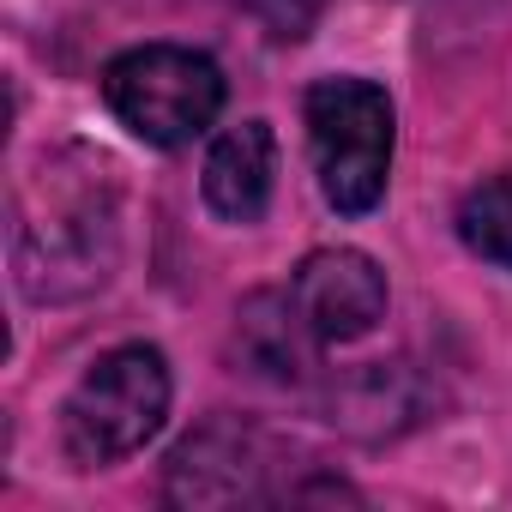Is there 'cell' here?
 Returning a JSON list of instances; mask_svg holds the SVG:
<instances>
[{
	"instance_id": "obj_1",
	"label": "cell",
	"mask_w": 512,
	"mask_h": 512,
	"mask_svg": "<svg viewBox=\"0 0 512 512\" xmlns=\"http://www.w3.org/2000/svg\"><path fill=\"white\" fill-rule=\"evenodd\" d=\"M121 260V205L103 157H43L19 193L13 272L31 302H79L115 278Z\"/></svg>"
},
{
	"instance_id": "obj_2",
	"label": "cell",
	"mask_w": 512,
	"mask_h": 512,
	"mask_svg": "<svg viewBox=\"0 0 512 512\" xmlns=\"http://www.w3.org/2000/svg\"><path fill=\"white\" fill-rule=\"evenodd\" d=\"M169 362L157 344L103 350L61 404V446L79 470L133 458L169 416Z\"/></svg>"
},
{
	"instance_id": "obj_3",
	"label": "cell",
	"mask_w": 512,
	"mask_h": 512,
	"mask_svg": "<svg viewBox=\"0 0 512 512\" xmlns=\"http://www.w3.org/2000/svg\"><path fill=\"white\" fill-rule=\"evenodd\" d=\"M302 121L326 205L338 217H368L392 175V97L374 79H314Z\"/></svg>"
},
{
	"instance_id": "obj_4",
	"label": "cell",
	"mask_w": 512,
	"mask_h": 512,
	"mask_svg": "<svg viewBox=\"0 0 512 512\" xmlns=\"http://www.w3.org/2000/svg\"><path fill=\"white\" fill-rule=\"evenodd\" d=\"M103 103L133 139L157 151H181L217 121L223 67L181 43H145L103 67Z\"/></svg>"
},
{
	"instance_id": "obj_5",
	"label": "cell",
	"mask_w": 512,
	"mask_h": 512,
	"mask_svg": "<svg viewBox=\"0 0 512 512\" xmlns=\"http://www.w3.org/2000/svg\"><path fill=\"white\" fill-rule=\"evenodd\" d=\"M278 446L247 428V422H205L169 452L163 494L175 506H241V500H272Z\"/></svg>"
},
{
	"instance_id": "obj_6",
	"label": "cell",
	"mask_w": 512,
	"mask_h": 512,
	"mask_svg": "<svg viewBox=\"0 0 512 512\" xmlns=\"http://www.w3.org/2000/svg\"><path fill=\"white\" fill-rule=\"evenodd\" d=\"M290 296L320 344H356L386 320V272L362 247H320L296 266Z\"/></svg>"
},
{
	"instance_id": "obj_7",
	"label": "cell",
	"mask_w": 512,
	"mask_h": 512,
	"mask_svg": "<svg viewBox=\"0 0 512 512\" xmlns=\"http://www.w3.org/2000/svg\"><path fill=\"white\" fill-rule=\"evenodd\" d=\"M235 350H241L247 374H260L272 386H308L326 344L314 338V326L302 320L290 290H260L235 314Z\"/></svg>"
},
{
	"instance_id": "obj_8",
	"label": "cell",
	"mask_w": 512,
	"mask_h": 512,
	"mask_svg": "<svg viewBox=\"0 0 512 512\" xmlns=\"http://www.w3.org/2000/svg\"><path fill=\"white\" fill-rule=\"evenodd\" d=\"M199 187L223 223H260L272 205V187H278V133L266 121H241L229 133H217Z\"/></svg>"
},
{
	"instance_id": "obj_9",
	"label": "cell",
	"mask_w": 512,
	"mask_h": 512,
	"mask_svg": "<svg viewBox=\"0 0 512 512\" xmlns=\"http://www.w3.org/2000/svg\"><path fill=\"white\" fill-rule=\"evenodd\" d=\"M326 422L356 440H386L422 422V380L410 362H368L326 392Z\"/></svg>"
},
{
	"instance_id": "obj_10",
	"label": "cell",
	"mask_w": 512,
	"mask_h": 512,
	"mask_svg": "<svg viewBox=\"0 0 512 512\" xmlns=\"http://www.w3.org/2000/svg\"><path fill=\"white\" fill-rule=\"evenodd\" d=\"M458 241L488 266H506L512 272V169L476 181L464 199H458Z\"/></svg>"
}]
</instances>
